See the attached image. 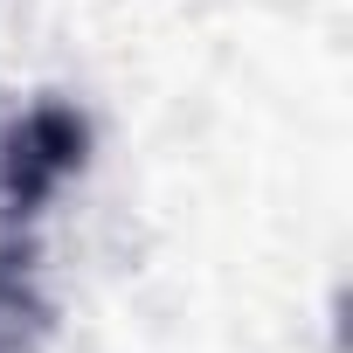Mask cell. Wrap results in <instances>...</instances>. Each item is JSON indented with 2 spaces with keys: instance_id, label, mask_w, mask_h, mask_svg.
Here are the masks:
<instances>
[{
  "instance_id": "6da1fadb",
  "label": "cell",
  "mask_w": 353,
  "mask_h": 353,
  "mask_svg": "<svg viewBox=\"0 0 353 353\" xmlns=\"http://www.w3.org/2000/svg\"><path fill=\"white\" fill-rule=\"evenodd\" d=\"M90 159V118L63 97L28 104L8 139H0V215L8 222H35Z\"/></svg>"
},
{
  "instance_id": "7a4b0ae2",
  "label": "cell",
  "mask_w": 353,
  "mask_h": 353,
  "mask_svg": "<svg viewBox=\"0 0 353 353\" xmlns=\"http://www.w3.org/2000/svg\"><path fill=\"white\" fill-rule=\"evenodd\" d=\"M42 319H49V312H42V298H35L28 270L0 256V353H28V346H35V332H42Z\"/></svg>"
}]
</instances>
